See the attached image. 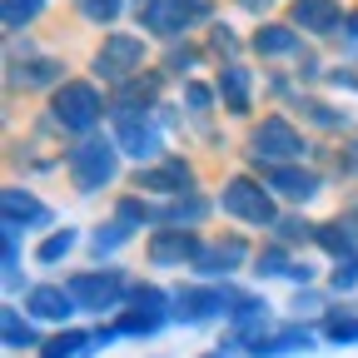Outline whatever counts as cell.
<instances>
[{
    "instance_id": "9a60e30c",
    "label": "cell",
    "mask_w": 358,
    "mask_h": 358,
    "mask_svg": "<svg viewBox=\"0 0 358 358\" xmlns=\"http://www.w3.org/2000/svg\"><path fill=\"white\" fill-rule=\"evenodd\" d=\"M244 254H249V249H244V239H239V234H229V239H209V244L199 249L194 268H199V274H209V279H219V274L229 279L234 268L244 264Z\"/></svg>"
},
{
    "instance_id": "7c38bea8",
    "label": "cell",
    "mask_w": 358,
    "mask_h": 358,
    "mask_svg": "<svg viewBox=\"0 0 358 358\" xmlns=\"http://www.w3.org/2000/svg\"><path fill=\"white\" fill-rule=\"evenodd\" d=\"M140 189H155V194H194V169L185 159H159V164H145L134 174Z\"/></svg>"
},
{
    "instance_id": "d6a6232c",
    "label": "cell",
    "mask_w": 358,
    "mask_h": 358,
    "mask_svg": "<svg viewBox=\"0 0 358 358\" xmlns=\"http://www.w3.org/2000/svg\"><path fill=\"white\" fill-rule=\"evenodd\" d=\"M329 284H334L338 294L358 284V259H353V254H348V259H338V268H334V279H329Z\"/></svg>"
},
{
    "instance_id": "836d02e7",
    "label": "cell",
    "mask_w": 358,
    "mask_h": 358,
    "mask_svg": "<svg viewBox=\"0 0 358 358\" xmlns=\"http://www.w3.org/2000/svg\"><path fill=\"white\" fill-rule=\"evenodd\" d=\"M124 234H129L124 224H110V229H95V239H90V244H95L100 254H110V249H120V244H124Z\"/></svg>"
},
{
    "instance_id": "8d00e7d4",
    "label": "cell",
    "mask_w": 358,
    "mask_h": 358,
    "mask_svg": "<svg viewBox=\"0 0 358 358\" xmlns=\"http://www.w3.org/2000/svg\"><path fill=\"white\" fill-rule=\"evenodd\" d=\"M234 45H239V40H234V35H229V30H224V25H219V30H214V50H234Z\"/></svg>"
},
{
    "instance_id": "e0dca14e",
    "label": "cell",
    "mask_w": 358,
    "mask_h": 358,
    "mask_svg": "<svg viewBox=\"0 0 358 358\" xmlns=\"http://www.w3.org/2000/svg\"><path fill=\"white\" fill-rule=\"evenodd\" d=\"M214 90H219V100H224V110L229 115H249V90H254V75H249V65H224L219 70V80H214Z\"/></svg>"
},
{
    "instance_id": "6da1fadb",
    "label": "cell",
    "mask_w": 358,
    "mask_h": 358,
    "mask_svg": "<svg viewBox=\"0 0 358 358\" xmlns=\"http://www.w3.org/2000/svg\"><path fill=\"white\" fill-rule=\"evenodd\" d=\"M164 319H174V299H169L164 289H155V284H134L124 313H120L115 324H105V329L90 334V348H100V343H110V338H120V334H129V338H150V334L164 329Z\"/></svg>"
},
{
    "instance_id": "ba28073f",
    "label": "cell",
    "mask_w": 358,
    "mask_h": 358,
    "mask_svg": "<svg viewBox=\"0 0 358 358\" xmlns=\"http://www.w3.org/2000/svg\"><path fill=\"white\" fill-rule=\"evenodd\" d=\"M239 299H244V294H239V289H229V284H219V289H179V294H174V319H179V324L229 319Z\"/></svg>"
},
{
    "instance_id": "9c48e42d",
    "label": "cell",
    "mask_w": 358,
    "mask_h": 358,
    "mask_svg": "<svg viewBox=\"0 0 358 358\" xmlns=\"http://www.w3.org/2000/svg\"><path fill=\"white\" fill-rule=\"evenodd\" d=\"M145 70V40H134V35H105V45L95 50V75L100 80H134Z\"/></svg>"
},
{
    "instance_id": "f35d334b",
    "label": "cell",
    "mask_w": 358,
    "mask_h": 358,
    "mask_svg": "<svg viewBox=\"0 0 358 358\" xmlns=\"http://www.w3.org/2000/svg\"><path fill=\"white\" fill-rule=\"evenodd\" d=\"M348 30H353V35H358V10H353V15H348Z\"/></svg>"
},
{
    "instance_id": "d590c367",
    "label": "cell",
    "mask_w": 358,
    "mask_h": 358,
    "mask_svg": "<svg viewBox=\"0 0 358 358\" xmlns=\"http://www.w3.org/2000/svg\"><path fill=\"white\" fill-rule=\"evenodd\" d=\"M303 105H308V115L319 120V124H343V120H348V115H338V110H324L319 100H303Z\"/></svg>"
},
{
    "instance_id": "3957f363",
    "label": "cell",
    "mask_w": 358,
    "mask_h": 358,
    "mask_svg": "<svg viewBox=\"0 0 358 358\" xmlns=\"http://www.w3.org/2000/svg\"><path fill=\"white\" fill-rule=\"evenodd\" d=\"M219 209L229 214V219H239V224H259V229H274V224H279L268 185H259V179H249V174L224 179V189H219Z\"/></svg>"
},
{
    "instance_id": "f1b7e54d",
    "label": "cell",
    "mask_w": 358,
    "mask_h": 358,
    "mask_svg": "<svg viewBox=\"0 0 358 358\" xmlns=\"http://www.w3.org/2000/svg\"><path fill=\"white\" fill-rule=\"evenodd\" d=\"M313 244H324L329 254L348 259V249H353V229H343V224H319V234H313Z\"/></svg>"
},
{
    "instance_id": "f546056e",
    "label": "cell",
    "mask_w": 358,
    "mask_h": 358,
    "mask_svg": "<svg viewBox=\"0 0 358 358\" xmlns=\"http://www.w3.org/2000/svg\"><path fill=\"white\" fill-rule=\"evenodd\" d=\"M80 15H85L90 25H110V20L120 15V0H80Z\"/></svg>"
},
{
    "instance_id": "4dcf8cb0",
    "label": "cell",
    "mask_w": 358,
    "mask_h": 358,
    "mask_svg": "<svg viewBox=\"0 0 358 358\" xmlns=\"http://www.w3.org/2000/svg\"><path fill=\"white\" fill-rule=\"evenodd\" d=\"M20 80H25V85H55V80H60V65H55V60H35V70H20ZM60 85H65V80H60Z\"/></svg>"
},
{
    "instance_id": "277c9868",
    "label": "cell",
    "mask_w": 358,
    "mask_h": 358,
    "mask_svg": "<svg viewBox=\"0 0 358 358\" xmlns=\"http://www.w3.org/2000/svg\"><path fill=\"white\" fill-rule=\"evenodd\" d=\"M105 115V100H100V90L90 85V80H65L55 85V95H50V120L60 129H95Z\"/></svg>"
},
{
    "instance_id": "44dd1931",
    "label": "cell",
    "mask_w": 358,
    "mask_h": 358,
    "mask_svg": "<svg viewBox=\"0 0 358 358\" xmlns=\"http://www.w3.org/2000/svg\"><path fill=\"white\" fill-rule=\"evenodd\" d=\"M0 343H6V348H30V343H45V338H35V319H30V313L6 308V313H0Z\"/></svg>"
},
{
    "instance_id": "60d3db41",
    "label": "cell",
    "mask_w": 358,
    "mask_h": 358,
    "mask_svg": "<svg viewBox=\"0 0 358 358\" xmlns=\"http://www.w3.org/2000/svg\"><path fill=\"white\" fill-rule=\"evenodd\" d=\"M150 6H155V0H140V10H150Z\"/></svg>"
},
{
    "instance_id": "e575fe53",
    "label": "cell",
    "mask_w": 358,
    "mask_h": 358,
    "mask_svg": "<svg viewBox=\"0 0 358 358\" xmlns=\"http://www.w3.org/2000/svg\"><path fill=\"white\" fill-rule=\"evenodd\" d=\"M185 100H189V110H209V85H185Z\"/></svg>"
},
{
    "instance_id": "ffe728a7",
    "label": "cell",
    "mask_w": 358,
    "mask_h": 358,
    "mask_svg": "<svg viewBox=\"0 0 358 358\" xmlns=\"http://www.w3.org/2000/svg\"><path fill=\"white\" fill-rule=\"evenodd\" d=\"M254 50L259 55H299V30L294 25H259L254 30Z\"/></svg>"
},
{
    "instance_id": "7a4b0ae2",
    "label": "cell",
    "mask_w": 358,
    "mask_h": 358,
    "mask_svg": "<svg viewBox=\"0 0 358 358\" xmlns=\"http://www.w3.org/2000/svg\"><path fill=\"white\" fill-rule=\"evenodd\" d=\"M115 150H120V145H115V140H100V134H90V140L70 145L65 169H70V179H75V189H85V194L105 189L110 179H115V169H120V155H115Z\"/></svg>"
},
{
    "instance_id": "83f0119b",
    "label": "cell",
    "mask_w": 358,
    "mask_h": 358,
    "mask_svg": "<svg viewBox=\"0 0 358 358\" xmlns=\"http://www.w3.org/2000/svg\"><path fill=\"white\" fill-rule=\"evenodd\" d=\"M115 224H124V229H134V224H155V209L140 199V194H124L115 204Z\"/></svg>"
},
{
    "instance_id": "484cf974",
    "label": "cell",
    "mask_w": 358,
    "mask_h": 358,
    "mask_svg": "<svg viewBox=\"0 0 358 358\" xmlns=\"http://www.w3.org/2000/svg\"><path fill=\"white\" fill-rule=\"evenodd\" d=\"M75 239H80L75 229H55V234H45V239H40V249H35V264H60V259L75 249Z\"/></svg>"
},
{
    "instance_id": "5bb4252c",
    "label": "cell",
    "mask_w": 358,
    "mask_h": 358,
    "mask_svg": "<svg viewBox=\"0 0 358 358\" xmlns=\"http://www.w3.org/2000/svg\"><path fill=\"white\" fill-rule=\"evenodd\" d=\"M289 25L308 30V35H334L343 25V6H338V0H294Z\"/></svg>"
},
{
    "instance_id": "2e32d148",
    "label": "cell",
    "mask_w": 358,
    "mask_h": 358,
    "mask_svg": "<svg viewBox=\"0 0 358 358\" xmlns=\"http://www.w3.org/2000/svg\"><path fill=\"white\" fill-rule=\"evenodd\" d=\"M264 185H268V194H279V199H313V194H319V174H308L299 164H268Z\"/></svg>"
},
{
    "instance_id": "1f68e13d",
    "label": "cell",
    "mask_w": 358,
    "mask_h": 358,
    "mask_svg": "<svg viewBox=\"0 0 358 358\" xmlns=\"http://www.w3.org/2000/svg\"><path fill=\"white\" fill-rule=\"evenodd\" d=\"M274 234L279 239H313V234H319V224H308V219H279Z\"/></svg>"
},
{
    "instance_id": "30bf717a",
    "label": "cell",
    "mask_w": 358,
    "mask_h": 358,
    "mask_svg": "<svg viewBox=\"0 0 358 358\" xmlns=\"http://www.w3.org/2000/svg\"><path fill=\"white\" fill-rule=\"evenodd\" d=\"M209 15V0H155L150 10H140V25L150 35H185Z\"/></svg>"
},
{
    "instance_id": "52a82bcc",
    "label": "cell",
    "mask_w": 358,
    "mask_h": 358,
    "mask_svg": "<svg viewBox=\"0 0 358 358\" xmlns=\"http://www.w3.org/2000/svg\"><path fill=\"white\" fill-rule=\"evenodd\" d=\"M115 145L129 155V159H140L145 164H159V129L145 120V110H129V105H115Z\"/></svg>"
},
{
    "instance_id": "8992f818",
    "label": "cell",
    "mask_w": 358,
    "mask_h": 358,
    "mask_svg": "<svg viewBox=\"0 0 358 358\" xmlns=\"http://www.w3.org/2000/svg\"><path fill=\"white\" fill-rule=\"evenodd\" d=\"M249 155L268 169V164H294L299 155H303V134L284 120V115H268V120H259L254 124V134H249Z\"/></svg>"
},
{
    "instance_id": "4316f807",
    "label": "cell",
    "mask_w": 358,
    "mask_h": 358,
    "mask_svg": "<svg viewBox=\"0 0 358 358\" xmlns=\"http://www.w3.org/2000/svg\"><path fill=\"white\" fill-rule=\"evenodd\" d=\"M40 10H45V0H6V6H0V20H6V30L15 35V30H25Z\"/></svg>"
},
{
    "instance_id": "ac0fdd59",
    "label": "cell",
    "mask_w": 358,
    "mask_h": 358,
    "mask_svg": "<svg viewBox=\"0 0 358 358\" xmlns=\"http://www.w3.org/2000/svg\"><path fill=\"white\" fill-rule=\"evenodd\" d=\"M0 209H6V224H50V209H45L35 194H25L20 185H10L6 194H0Z\"/></svg>"
},
{
    "instance_id": "74e56055",
    "label": "cell",
    "mask_w": 358,
    "mask_h": 358,
    "mask_svg": "<svg viewBox=\"0 0 358 358\" xmlns=\"http://www.w3.org/2000/svg\"><path fill=\"white\" fill-rule=\"evenodd\" d=\"M239 6H244V10H254V15H264V10H268V0H239Z\"/></svg>"
},
{
    "instance_id": "5b68a950",
    "label": "cell",
    "mask_w": 358,
    "mask_h": 358,
    "mask_svg": "<svg viewBox=\"0 0 358 358\" xmlns=\"http://www.w3.org/2000/svg\"><path fill=\"white\" fill-rule=\"evenodd\" d=\"M75 308H90V313H105V308H124V294H129V279L120 268H90V274H70L65 279Z\"/></svg>"
},
{
    "instance_id": "7402d4cb",
    "label": "cell",
    "mask_w": 358,
    "mask_h": 358,
    "mask_svg": "<svg viewBox=\"0 0 358 358\" xmlns=\"http://www.w3.org/2000/svg\"><path fill=\"white\" fill-rule=\"evenodd\" d=\"M80 353H95L90 348V334H80V329H60L55 338L40 343V358H80Z\"/></svg>"
},
{
    "instance_id": "8fae6325",
    "label": "cell",
    "mask_w": 358,
    "mask_h": 358,
    "mask_svg": "<svg viewBox=\"0 0 358 358\" xmlns=\"http://www.w3.org/2000/svg\"><path fill=\"white\" fill-rule=\"evenodd\" d=\"M145 249H150V264H159V268H185V264L194 268V259H199L204 244L189 229H155Z\"/></svg>"
},
{
    "instance_id": "4fadbf2b",
    "label": "cell",
    "mask_w": 358,
    "mask_h": 358,
    "mask_svg": "<svg viewBox=\"0 0 358 358\" xmlns=\"http://www.w3.org/2000/svg\"><path fill=\"white\" fill-rule=\"evenodd\" d=\"M25 313L30 319H45V324H65L75 313V299L65 284H30L25 289Z\"/></svg>"
},
{
    "instance_id": "d6986e66",
    "label": "cell",
    "mask_w": 358,
    "mask_h": 358,
    "mask_svg": "<svg viewBox=\"0 0 358 358\" xmlns=\"http://www.w3.org/2000/svg\"><path fill=\"white\" fill-rule=\"evenodd\" d=\"M299 348H313V334H308L303 324H289V329H279V334H264L249 353H254V358H279V353H299Z\"/></svg>"
},
{
    "instance_id": "ab89813d",
    "label": "cell",
    "mask_w": 358,
    "mask_h": 358,
    "mask_svg": "<svg viewBox=\"0 0 358 358\" xmlns=\"http://www.w3.org/2000/svg\"><path fill=\"white\" fill-rule=\"evenodd\" d=\"M204 358H229V353H224V348H219V353H204Z\"/></svg>"
},
{
    "instance_id": "d4e9b609",
    "label": "cell",
    "mask_w": 358,
    "mask_h": 358,
    "mask_svg": "<svg viewBox=\"0 0 358 358\" xmlns=\"http://www.w3.org/2000/svg\"><path fill=\"white\" fill-rule=\"evenodd\" d=\"M254 274H259V279H289L294 264H289V254L274 244V249H259V254H254Z\"/></svg>"
},
{
    "instance_id": "603a6c76",
    "label": "cell",
    "mask_w": 358,
    "mask_h": 358,
    "mask_svg": "<svg viewBox=\"0 0 358 358\" xmlns=\"http://www.w3.org/2000/svg\"><path fill=\"white\" fill-rule=\"evenodd\" d=\"M204 214H209V199H199V194H179V199L164 209V224H174V229H194Z\"/></svg>"
},
{
    "instance_id": "cb8c5ba5",
    "label": "cell",
    "mask_w": 358,
    "mask_h": 358,
    "mask_svg": "<svg viewBox=\"0 0 358 358\" xmlns=\"http://www.w3.org/2000/svg\"><path fill=\"white\" fill-rule=\"evenodd\" d=\"M319 334H324L329 343H358V313H353V308H334V313H324Z\"/></svg>"
}]
</instances>
